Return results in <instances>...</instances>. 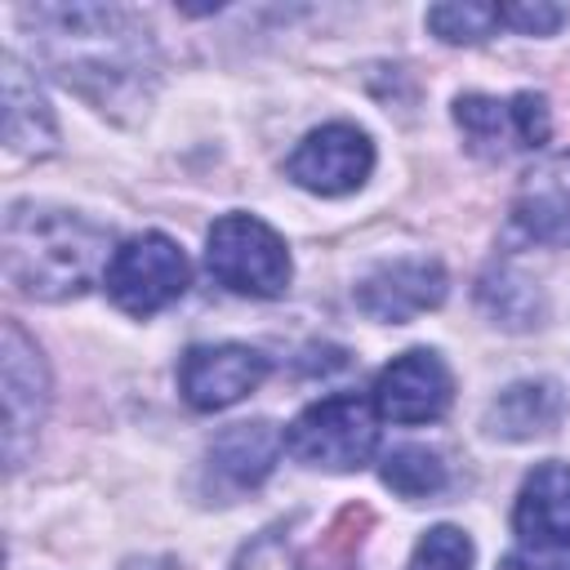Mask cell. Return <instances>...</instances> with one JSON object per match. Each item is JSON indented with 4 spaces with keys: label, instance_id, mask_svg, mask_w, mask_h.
I'll use <instances>...</instances> for the list:
<instances>
[{
    "label": "cell",
    "instance_id": "1",
    "mask_svg": "<svg viewBox=\"0 0 570 570\" xmlns=\"http://www.w3.org/2000/svg\"><path fill=\"white\" fill-rule=\"evenodd\" d=\"M36 58L85 102L120 116L142 107L160 76L151 27L125 4H22Z\"/></svg>",
    "mask_w": 570,
    "mask_h": 570
},
{
    "label": "cell",
    "instance_id": "2",
    "mask_svg": "<svg viewBox=\"0 0 570 570\" xmlns=\"http://www.w3.org/2000/svg\"><path fill=\"white\" fill-rule=\"evenodd\" d=\"M116 245L111 232L76 209L13 200L4 209L0 258L4 281L36 303H67L80 298L89 285L107 276Z\"/></svg>",
    "mask_w": 570,
    "mask_h": 570
},
{
    "label": "cell",
    "instance_id": "3",
    "mask_svg": "<svg viewBox=\"0 0 570 570\" xmlns=\"http://www.w3.org/2000/svg\"><path fill=\"white\" fill-rule=\"evenodd\" d=\"M379 450V410L356 392H334L294 414L285 428V454L321 472H356Z\"/></svg>",
    "mask_w": 570,
    "mask_h": 570
},
{
    "label": "cell",
    "instance_id": "4",
    "mask_svg": "<svg viewBox=\"0 0 570 570\" xmlns=\"http://www.w3.org/2000/svg\"><path fill=\"white\" fill-rule=\"evenodd\" d=\"M205 267L223 289L245 298H276L289 289V276H294L285 236L258 214L214 218L205 236Z\"/></svg>",
    "mask_w": 570,
    "mask_h": 570
},
{
    "label": "cell",
    "instance_id": "5",
    "mask_svg": "<svg viewBox=\"0 0 570 570\" xmlns=\"http://www.w3.org/2000/svg\"><path fill=\"white\" fill-rule=\"evenodd\" d=\"M102 285L120 312L147 321L187 294L191 263H187L183 245L169 240L165 232H142V236H129L125 245H116Z\"/></svg>",
    "mask_w": 570,
    "mask_h": 570
},
{
    "label": "cell",
    "instance_id": "6",
    "mask_svg": "<svg viewBox=\"0 0 570 570\" xmlns=\"http://www.w3.org/2000/svg\"><path fill=\"white\" fill-rule=\"evenodd\" d=\"M0 383H4V463L18 472L40 436V423L49 414V365L36 347V338L18 325H0Z\"/></svg>",
    "mask_w": 570,
    "mask_h": 570
},
{
    "label": "cell",
    "instance_id": "7",
    "mask_svg": "<svg viewBox=\"0 0 570 570\" xmlns=\"http://www.w3.org/2000/svg\"><path fill=\"white\" fill-rule=\"evenodd\" d=\"M454 125L468 142V151L485 160H508L517 151H534L548 142L552 120H548V98L543 94H459L454 98Z\"/></svg>",
    "mask_w": 570,
    "mask_h": 570
},
{
    "label": "cell",
    "instance_id": "8",
    "mask_svg": "<svg viewBox=\"0 0 570 570\" xmlns=\"http://www.w3.org/2000/svg\"><path fill=\"white\" fill-rule=\"evenodd\" d=\"M374 174V138L361 125L330 120L298 138L285 160V178L312 196H352Z\"/></svg>",
    "mask_w": 570,
    "mask_h": 570
},
{
    "label": "cell",
    "instance_id": "9",
    "mask_svg": "<svg viewBox=\"0 0 570 570\" xmlns=\"http://www.w3.org/2000/svg\"><path fill=\"white\" fill-rule=\"evenodd\" d=\"M454 401V374L432 347H410L392 356L374 379V410L387 423H436Z\"/></svg>",
    "mask_w": 570,
    "mask_h": 570
},
{
    "label": "cell",
    "instance_id": "10",
    "mask_svg": "<svg viewBox=\"0 0 570 570\" xmlns=\"http://www.w3.org/2000/svg\"><path fill=\"white\" fill-rule=\"evenodd\" d=\"M263 379H267V356L249 343H196L178 361V392L200 414L245 401Z\"/></svg>",
    "mask_w": 570,
    "mask_h": 570
},
{
    "label": "cell",
    "instance_id": "11",
    "mask_svg": "<svg viewBox=\"0 0 570 570\" xmlns=\"http://www.w3.org/2000/svg\"><path fill=\"white\" fill-rule=\"evenodd\" d=\"M445 285L450 281H445V267L436 258H392V263H379L361 276L356 307L370 321L405 325V321L441 307Z\"/></svg>",
    "mask_w": 570,
    "mask_h": 570
},
{
    "label": "cell",
    "instance_id": "12",
    "mask_svg": "<svg viewBox=\"0 0 570 570\" xmlns=\"http://www.w3.org/2000/svg\"><path fill=\"white\" fill-rule=\"evenodd\" d=\"M281 450H285V432H276L267 419L232 423V428H223V432L209 441V450H205V485H209L223 503H232L236 494L258 490V485L272 476Z\"/></svg>",
    "mask_w": 570,
    "mask_h": 570
},
{
    "label": "cell",
    "instance_id": "13",
    "mask_svg": "<svg viewBox=\"0 0 570 570\" xmlns=\"http://www.w3.org/2000/svg\"><path fill=\"white\" fill-rule=\"evenodd\" d=\"M512 530L534 552L570 548V463H534L512 503Z\"/></svg>",
    "mask_w": 570,
    "mask_h": 570
},
{
    "label": "cell",
    "instance_id": "14",
    "mask_svg": "<svg viewBox=\"0 0 570 570\" xmlns=\"http://www.w3.org/2000/svg\"><path fill=\"white\" fill-rule=\"evenodd\" d=\"M512 223L539 245L570 249V151L548 156L521 174L512 196Z\"/></svg>",
    "mask_w": 570,
    "mask_h": 570
},
{
    "label": "cell",
    "instance_id": "15",
    "mask_svg": "<svg viewBox=\"0 0 570 570\" xmlns=\"http://www.w3.org/2000/svg\"><path fill=\"white\" fill-rule=\"evenodd\" d=\"M4 147L13 156H31V160H45L58 151L53 107H49L45 89L36 85V76L13 53H4Z\"/></svg>",
    "mask_w": 570,
    "mask_h": 570
},
{
    "label": "cell",
    "instance_id": "16",
    "mask_svg": "<svg viewBox=\"0 0 570 570\" xmlns=\"http://www.w3.org/2000/svg\"><path fill=\"white\" fill-rule=\"evenodd\" d=\"M561 414H566V396L557 379H521V383H508L485 405L481 428L494 441H534L557 432Z\"/></svg>",
    "mask_w": 570,
    "mask_h": 570
},
{
    "label": "cell",
    "instance_id": "17",
    "mask_svg": "<svg viewBox=\"0 0 570 570\" xmlns=\"http://www.w3.org/2000/svg\"><path fill=\"white\" fill-rule=\"evenodd\" d=\"M476 298H481V307H485L499 325H508V330H530V325H539V316H543V294H539V285L525 281V276L512 272V267H499V272L481 276Z\"/></svg>",
    "mask_w": 570,
    "mask_h": 570
},
{
    "label": "cell",
    "instance_id": "18",
    "mask_svg": "<svg viewBox=\"0 0 570 570\" xmlns=\"http://www.w3.org/2000/svg\"><path fill=\"white\" fill-rule=\"evenodd\" d=\"M379 476L401 499H432V494L445 490V463L428 445H396V450H387L383 463H379Z\"/></svg>",
    "mask_w": 570,
    "mask_h": 570
},
{
    "label": "cell",
    "instance_id": "19",
    "mask_svg": "<svg viewBox=\"0 0 570 570\" xmlns=\"http://www.w3.org/2000/svg\"><path fill=\"white\" fill-rule=\"evenodd\" d=\"M494 27H503L499 4H472V0H454V4H432L428 9V31L445 45H481L494 36Z\"/></svg>",
    "mask_w": 570,
    "mask_h": 570
},
{
    "label": "cell",
    "instance_id": "20",
    "mask_svg": "<svg viewBox=\"0 0 570 570\" xmlns=\"http://www.w3.org/2000/svg\"><path fill=\"white\" fill-rule=\"evenodd\" d=\"M232 570H321V566L294 543V534H289L285 525H272V530L254 534V539L236 552Z\"/></svg>",
    "mask_w": 570,
    "mask_h": 570
},
{
    "label": "cell",
    "instance_id": "21",
    "mask_svg": "<svg viewBox=\"0 0 570 570\" xmlns=\"http://www.w3.org/2000/svg\"><path fill=\"white\" fill-rule=\"evenodd\" d=\"M472 539L459 530V525H432L414 552H410V566L405 570H472Z\"/></svg>",
    "mask_w": 570,
    "mask_h": 570
},
{
    "label": "cell",
    "instance_id": "22",
    "mask_svg": "<svg viewBox=\"0 0 570 570\" xmlns=\"http://www.w3.org/2000/svg\"><path fill=\"white\" fill-rule=\"evenodd\" d=\"M499 18H503V27H512L521 36H552L570 18V9H561V4H499Z\"/></svg>",
    "mask_w": 570,
    "mask_h": 570
},
{
    "label": "cell",
    "instance_id": "23",
    "mask_svg": "<svg viewBox=\"0 0 570 570\" xmlns=\"http://www.w3.org/2000/svg\"><path fill=\"white\" fill-rule=\"evenodd\" d=\"M499 570H570V561H552V557H539V552H508L499 561Z\"/></svg>",
    "mask_w": 570,
    "mask_h": 570
}]
</instances>
